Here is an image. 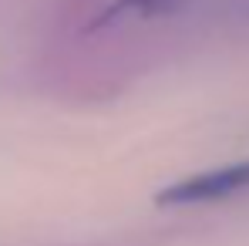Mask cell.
<instances>
[{
  "label": "cell",
  "instance_id": "cell-2",
  "mask_svg": "<svg viewBox=\"0 0 249 246\" xmlns=\"http://www.w3.org/2000/svg\"><path fill=\"white\" fill-rule=\"evenodd\" d=\"M192 0H115L101 14L98 27L101 24H111V20H122V17H159V14H172V10H182Z\"/></svg>",
  "mask_w": 249,
  "mask_h": 246
},
{
  "label": "cell",
  "instance_id": "cell-1",
  "mask_svg": "<svg viewBox=\"0 0 249 246\" xmlns=\"http://www.w3.org/2000/svg\"><path fill=\"white\" fill-rule=\"evenodd\" d=\"M249 189V162L222 165V169H209L202 175L182 179L175 186H168L159 192L162 206H189V203H215V199H229L236 192Z\"/></svg>",
  "mask_w": 249,
  "mask_h": 246
}]
</instances>
